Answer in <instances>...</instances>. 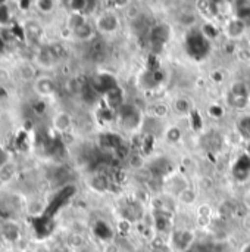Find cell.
Wrapping results in <instances>:
<instances>
[{
  "instance_id": "cell-1",
  "label": "cell",
  "mask_w": 250,
  "mask_h": 252,
  "mask_svg": "<svg viewBox=\"0 0 250 252\" xmlns=\"http://www.w3.org/2000/svg\"><path fill=\"white\" fill-rule=\"evenodd\" d=\"M187 50L192 56L194 58H203L209 52V43L203 32L200 31H193L187 37Z\"/></svg>"
},
{
  "instance_id": "cell-2",
  "label": "cell",
  "mask_w": 250,
  "mask_h": 252,
  "mask_svg": "<svg viewBox=\"0 0 250 252\" xmlns=\"http://www.w3.org/2000/svg\"><path fill=\"white\" fill-rule=\"evenodd\" d=\"M119 117L127 128H134L140 123V115L131 105H122L119 109Z\"/></svg>"
},
{
  "instance_id": "cell-3",
  "label": "cell",
  "mask_w": 250,
  "mask_h": 252,
  "mask_svg": "<svg viewBox=\"0 0 250 252\" xmlns=\"http://www.w3.org/2000/svg\"><path fill=\"white\" fill-rule=\"evenodd\" d=\"M93 86H94V90H96V92H105V93H108V92L112 90L113 87H118L115 78L111 77V75H108V74L96 75V77L93 78Z\"/></svg>"
},
{
  "instance_id": "cell-4",
  "label": "cell",
  "mask_w": 250,
  "mask_h": 252,
  "mask_svg": "<svg viewBox=\"0 0 250 252\" xmlns=\"http://www.w3.org/2000/svg\"><path fill=\"white\" fill-rule=\"evenodd\" d=\"M74 192H75V189L74 188H65V189H62L56 196H55V199H53V202L50 204V207H49V210H47V214L49 216H52V214H55L72 195H74Z\"/></svg>"
},
{
  "instance_id": "cell-5",
  "label": "cell",
  "mask_w": 250,
  "mask_h": 252,
  "mask_svg": "<svg viewBox=\"0 0 250 252\" xmlns=\"http://www.w3.org/2000/svg\"><path fill=\"white\" fill-rule=\"evenodd\" d=\"M169 38V27L165 25V24H159L156 25L153 30H152V34H150V40L153 44L156 46H162L164 43H167Z\"/></svg>"
},
{
  "instance_id": "cell-6",
  "label": "cell",
  "mask_w": 250,
  "mask_h": 252,
  "mask_svg": "<svg viewBox=\"0 0 250 252\" xmlns=\"http://www.w3.org/2000/svg\"><path fill=\"white\" fill-rule=\"evenodd\" d=\"M250 174V158L248 155L242 157L236 167H234V176L239 179V180H246Z\"/></svg>"
},
{
  "instance_id": "cell-7",
  "label": "cell",
  "mask_w": 250,
  "mask_h": 252,
  "mask_svg": "<svg viewBox=\"0 0 250 252\" xmlns=\"http://www.w3.org/2000/svg\"><path fill=\"white\" fill-rule=\"evenodd\" d=\"M52 229H53V224H52V220L50 219H47V217L43 219L41 217V219H35L34 220V230H35V233L40 238L47 236L52 232Z\"/></svg>"
},
{
  "instance_id": "cell-8",
  "label": "cell",
  "mask_w": 250,
  "mask_h": 252,
  "mask_svg": "<svg viewBox=\"0 0 250 252\" xmlns=\"http://www.w3.org/2000/svg\"><path fill=\"white\" fill-rule=\"evenodd\" d=\"M116 27H118V19H116V16H113V15H111V13L103 15V16L99 19V30H102V31L111 32V31H115Z\"/></svg>"
},
{
  "instance_id": "cell-9",
  "label": "cell",
  "mask_w": 250,
  "mask_h": 252,
  "mask_svg": "<svg viewBox=\"0 0 250 252\" xmlns=\"http://www.w3.org/2000/svg\"><path fill=\"white\" fill-rule=\"evenodd\" d=\"M119 145H122V140L119 136L116 134H112V133H108V134H103L100 137V146L103 149H116Z\"/></svg>"
},
{
  "instance_id": "cell-10",
  "label": "cell",
  "mask_w": 250,
  "mask_h": 252,
  "mask_svg": "<svg viewBox=\"0 0 250 252\" xmlns=\"http://www.w3.org/2000/svg\"><path fill=\"white\" fill-rule=\"evenodd\" d=\"M106 99H108L109 106H112V108L119 106L121 102H122V90L119 87H113L112 90H109L106 93Z\"/></svg>"
},
{
  "instance_id": "cell-11",
  "label": "cell",
  "mask_w": 250,
  "mask_h": 252,
  "mask_svg": "<svg viewBox=\"0 0 250 252\" xmlns=\"http://www.w3.org/2000/svg\"><path fill=\"white\" fill-rule=\"evenodd\" d=\"M246 30V24L242 21V19H233L230 24H228V34L231 37H239L243 34V31Z\"/></svg>"
},
{
  "instance_id": "cell-12",
  "label": "cell",
  "mask_w": 250,
  "mask_h": 252,
  "mask_svg": "<svg viewBox=\"0 0 250 252\" xmlns=\"http://www.w3.org/2000/svg\"><path fill=\"white\" fill-rule=\"evenodd\" d=\"M94 233H96L102 241H108V239L112 238V230H111V227H109L106 223H103V221L96 223V226H94Z\"/></svg>"
},
{
  "instance_id": "cell-13",
  "label": "cell",
  "mask_w": 250,
  "mask_h": 252,
  "mask_svg": "<svg viewBox=\"0 0 250 252\" xmlns=\"http://www.w3.org/2000/svg\"><path fill=\"white\" fill-rule=\"evenodd\" d=\"M193 242V233L189 232V230H184L178 235V239H177V245L181 251H186L187 248H190Z\"/></svg>"
},
{
  "instance_id": "cell-14",
  "label": "cell",
  "mask_w": 250,
  "mask_h": 252,
  "mask_svg": "<svg viewBox=\"0 0 250 252\" xmlns=\"http://www.w3.org/2000/svg\"><path fill=\"white\" fill-rule=\"evenodd\" d=\"M37 90L43 94H52L55 92V84L49 78H41L37 81Z\"/></svg>"
},
{
  "instance_id": "cell-15",
  "label": "cell",
  "mask_w": 250,
  "mask_h": 252,
  "mask_svg": "<svg viewBox=\"0 0 250 252\" xmlns=\"http://www.w3.org/2000/svg\"><path fill=\"white\" fill-rule=\"evenodd\" d=\"M3 233H4V236H6L7 241H16L19 238V229L15 224H10V223L4 226Z\"/></svg>"
},
{
  "instance_id": "cell-16",
  "label": "cell",
  "mask_w": 250,
  "mask_h": 252,
  "mask_svg": "<svg viewBox=\"0 0 250 252\" xmlns=\"http://www.w3.org/2000/svg\"><path fill=\"white\" fill-rule=\"evenodd\" d=\"M231 96H236V97H248L249 96V90L246 87L245 83H237L233 86V90H231Z\"/></svg>"
},
{
  "instance_id": "cell-17",
  "label": "cell",
  "mask_w": 250,
  "mask_h": 252,
  "mask_svg": "<svg viewBox=\"0 0 250 252\" xmlns=\"http://www.w3.org/2000/svg\"><path fill=\"white\" fill-rule=\"evenodd\" d=\"M74 32L77 34V37H80V38H83V40H87V38L91 37L93 30H91V27L85 22V24H83L81 27H78Z\"/></svg>"
},
{
  "instance_id": "cell-18",
  "label": "cell",
  "mask_w": 250,
  "mask_h": 252,
  "mask_svg": "<svg viewBox=\"0 0 250 252\" xmlns=\"http://www.w3.org/2000/svg\"><path fill=\"white\" fill-rule=\"evenodd\" d=\"M27 32H28V35H29V38L31 40H38L40 37H41V28L37 25V24H28V27H27Z\"/></svg>"
},
{
  "instance_id": "cell-19",
  "label": "cell",
  "mask_w": 250,
  "mask_h": 252,
  "mask_svg": "<svg viewBox=\"0 0 250 252\" xmlns=\"http://www.w3.org/2000/svg\"><path fill=\"white\" fill-rule=\"evenodd\" d=\"M91 183H93V188L97 189V190H100V192H103V190L108 189V180L103 176H96Z\"/></svg>"
},
{
  "instance_id": "cell-20",
  "label": "cell",
  "mask_w": 250,
  "mask_h": 252,
  "mask_svg": "<svg viewBox=\"0 0 250 252\" xmlns=\"http://www.w3.org/2000/svg\"><path fill=\"white\" fill-rule=\"evenodd\" d=\"M178 196H180V199H181L184 204H192V202H194V199H196V193H194L193 190H190V189L181 190Z\"/></svg>"
},
{
  "instance_id": "cell-21",
  "label": "cell",
  "mask_w": 250,
  "mask_h": 252,
  "mask_svg": "<svg viewBox=\"0 0 250 252\" xmlns=\"http://www.w3.org/2000/svg\"><path fill=\"white\" fill-rule=\"evenodd\" d=\"M175 109L180 114H187L190 111V102L187 99H177L175 100Z\"/></svg>"
},
{
  "instance_id": "cell-22",
  "label": "cell",
  "mask_w": 250,
  "mask_h": 252,
  "mask_svg": "<svg viewBox=\"0 0 250 252\" xmlns=\"http://www.w3.org/2000/svg\"><path fill=\"white\" fill-rule=\"evenodd\" d=\"M83 24H85V21H84V18L81 16V15H78V13H74L71 18H69V27L75 31L78 27H81Z\"/></svg>"
},
{
  "instance_id": "cell-23",
  "label": "cell",
  "mask_w": 250,
  "mask_h": 252,
  "mask_svg": "<svg viewBox=\"0 0 250 252\" xmlns=\"http://www.w3.org/2000/svg\"><path fill=\"white\" fill-rule=\"evenodd\" d=\"M55 124H56V127H57V128L65 130V128H68V126H69V117H68V115H65V114H60V115H57V117H56Z\"/></svg>"
},
{
  "instance_id": "cell-24",
  "label": "cell",
  "mask_w": 250,
  "mask_h": 252,
  "mask_svg": "<svg viewBox=\"0 0 250 252\" xmlns=\"http://www.w3.org/2000/svg\"><path fill=\"white\" fill-rule=\"evenodd\" d=\"M167 139L169 142H178L181 139V130L178 127H171L168 131H167Z\"/></svg>"
},
{
  "instance_id": "cell-25",
  "label": "cell",
  "mask_w": 250,
  "mask_h": 252,
  "mask_svg": "<svg viewBox=\"0 0 250 252\" xmlns=\"http://www.w3.org/2000/svg\"><path fill=\"white\" fill-rule=\"evenodd\" d=\"M168 223H169V219H167V217H156V220H155V227H156V230H159V232H165V230L168 229Z\"/></svg>"
},
{
  "instance_id": "cell-26",
  "label": "cell",
  "mask_w": 250,
  "mask_h": 252,
  "mask_svg": "<svg viewBox=\"0 0 250 252\" xmlns=\"http://www.w3.org/2000/svg\"><path fill=\"white\" fill-rule=\"evenodd\" d=\"M249 103V99L248 97H236V96H231V105L239 108V109H243L246 108Z\"/></svg>"
},
{
  "instance_id": "cell-27",
  "label": "cell",
  "mask_w": 250,
  "mask_h": 252,
  "mask_svg": "<svg viewBox=\"0 0 250 252\" xmlns=\"http://www.w3.org/2000/svg\"><path fill=\"white\" fill-rule=\"evenodd\" d=\"M202 32H203V35H208V37H211V38L218 35V31H217V28H215L212 24H206V25L203 27Z\"/></svg>"
},
{
  "instance_id": "cell-28",
  "label": "cell",
  "mask_w": 250,
  "mask_h": 252,
  "mask_svg": "<svg viewBox=\"0 0 250 252\" xmlns=\"http://www.w3.org/2000/svg\"><path fill=\"white\" fill-rule=\"evenodd\" d=\"M115 152H116V155H118V158H121V159H124V158H127L128 155H130V148L127 146V145H119L116 149H115Z\"/></svg>"
},
{
  "instance_id": "cell-29",
  "label": "cell",
  "mask_w": 250,
  "mask_h": 252,
  "mask_svg": "<svg viewBox=\"0 0 250 252\" xmlns=\"http://www.w3.org/2000/svg\"><path fill=\"white\" fill-rule=\"evenodd\" d=\"M153 112H155V115H158V117H165V115L168 114V106L164 105V103H158V105H155Z\"/></svg>"
},
{
  "instance_id": "cell-30",
  "label": "cell",
  "mask_w": 250,
  "mask_h": 252,
  "mask_svg": "<svg viewBox=\"0 0 250 252\" xmlns=\"http://www.w3.org/2000/svg\"><path fill=\"white\" fill-rule=\"evenodd\" d=\"M127 15H128L130 19H134V21H136L137 18H140V10H139V7H136V6L133 4V6H128Z\"/></svg>"
},
{
  "instance_id": "cell-31",
  "label": "cell",
  "mask_w": 250,
  "mask_h": 252,
  "mask_svg": "<svg viewBox=\"0 0 250 252\" xmlns=\"http://www.w3.org/2000/svg\"><path fill=\"white\" fill-rule=\"evenodd\" d=\"M37 6H38L41 10H44V12H50V10L53 9L55 3H53V1H47V0H44V1H38V3H37Z\"/></svg>"
},
{
  "instance_id": "cell-32",
  "label": "cell",
  "mask_w": 250,
  "mask_h": 252,
  "mask_svg": "<svg viewBox=\"0 0 250 252\" xmlns=\"http://www.w3.org/2000/svg\"><path fill=\"white\" fill-rule=\"evenodd\" d=\"M240 128H242L246 134H249L250 136V117L242 118V121H240Z\"/></svg>"
},
{
  "instance_id": "cell-33",
  "label": "cell",
  "mask_w": 250,
  "mask_h": 252,
  "mask_svg": "<svg viewBox=\"0 0 250 252\" xmlns=\"http://www.w3.org/2000/svg\"><path fill=\"white\" fill-rule=\"evenodd\" d=\"M69 4L72 6L74 10H83V9H85V6H87L88 3H87V1H71Z\"/></svg>"
},
{
  "instance_id": "cell-34",
  "label": "cell",
  "mask_w": 250,
  "mask_h": 252,
  "mask_svg": "<svg viewBox=\"0 0 250 252\" xmlns=\"http://www.w3.org/2000/svg\"><path fill=\"white\" fill-rule=\"evenodd\" d=\"M209 112H211V115H212V117H215V118L222 117V109H221L220 106H212V108L209 109Z\"/></svg>"
},
{
  "instance_id": "cell-35",
  "label": "cell",
  "mask_w": 250,
  "mask_h": 252,
  "mask_svg": "<svg viewBox=\"0 0 250 252\" xmlns=\"http://www.w3.org/2000/svg\"><path fill=\"white\" fill-rule=\"evenodd\" d=\"M192 117H193V121H194V127H196V128H199V127L202 126V120L199 118L197 112H193V114H192Z\"/></svg>"
},
{
  "instance_id": "cell-36",
  "label": "cell",
  "mask_w": 250,
  "mask_h": 252,
  "mask_svg": "<svg viewBox=\"0 0 250 252\" xmlns=\"http://www.w3.org/2000/svg\"><path fill=\"white\" fill-rule=\"evenodd\" d=\"M243 226L248 232H250V214H246V217H243Z\"/></svg>"
},
{
  "instance_id": "cell-37",
  "label": "cell",
  "mask_w": 250,
  "mask_h": 252,
  "mask_svg": "<svg viewBox=\"0 0 250 252\" xmlns=\"http://www.w3.org/2000/svg\"><path fill=\"white\" fill-rule=\"evenodd\" d=\"M6 161H7V154L0 148V167H1Z\"/></svg>"
},
{
  "instance_id": "cell-38",
  "label": "cell",
  "mask_w": 250,
  "mask_h": 252,
  "mask_svg": "<svg viewBox=\"0 0 250 252\" xmlns=\"http://www.w3.org/2000/svg\"><path fill=\"white\" fill-rule=\"evenodd\" d=\"M199 214H200V216H209V214H211L209 207H208V205H203V207L199 210Z\"/></svg>"
},
{
  "instance_id": "cell-39",
  "label": "cell",
  "mask_w": 250,
  "mask_h": 252,
  "mask_svg": "<svg viewBox=\"0 0 250 252\" xmlns=\"http://www.w3.org/2000/svg\"><path fill=\"white\" fill-rule=\"evenodd\" d=\"M102 117H103L105 120H112V112L108 111V109H105V111H102Z\"/></svg>"
},
{
  "instance_id": "cell-40",
  "label": "cell",
  "mask_w": 250,
  "mask_h": 252,
  "mask_svg": "<svg viewBox=\"0 0 250 252\" xmlns=\"http://www.w3.org/2000/svg\"><path fill=\"white\" fill-rule=\"evenodd\" d=\"M212 78H214L215 81H221V80H222V75H221L220 72H215V74H212Z\"/></svg>"
},
{
  "instance_id": "cell-41",
  "label": "cell",
  "mask_w": 250,
  "mask_h": 252,
  "mask_svg": "<svg viewBox=\"0 0 250 252\" xmlns=\"http://www.w3.org/2000/svg\"><path fill=\"white\" fill-rule=\"evenodd\" d=\"M155 252H169V248H168L167 245H164V247H161V248L155 250Z\"/></svg>"
},
{
  "instance_id": "cell-42",
  "label": "cell",
  "mask_w": 250,
  "mask_h": 252,
  "mask_svg": "<svg viewBox=\"0 0 250 252\" xmlns=\"http://www.w3.org/2000/svg\"><path fill=\"white\" fill-rule=\"evenodd\" d=\"M106 252H118V250H116V247H115V245H111V247H108V248H106Z\"/></svg>"
},
{
  "instance_id": "cell-43",
  "label": "cell",
  "mask_w": 250,
  "mask_h": 252,
  "mask_svg": "<svg viewBox=\"0 0 250 252\" xmlns=\"http://www.w3.org/2000/svg\"><path fill=\"white\" fill-rule=\"evenodd\" d=\"M3 49H4V41H3V40L0 38V53L3 52Z\"/></svg>"
},
{
  "instance_id": "cell-44",
  "label": "cell",
  "mask_w": 250,
  "mask_h": 252,
  "mask_svg": "<svg viewBox=\"0 0 250 252\" xmlns=\"http://www.w3.org/2000/svg\"><path fill=\"white\" fill-rule=\"evenodd\" d=\"M243 252H250V245H248V247H246V248L243 250Z\"/></svg>"
},
{
  "instance_id": "cell-45",
  "label": "cell",
  "mask_w": 250,
  "mask_h": 252,
  "mask_svg": "<svg viewBox=\"0 0 250 252\" xmlns=\"http://www.w3.org/2000/svg\"><path fill=\"white\" fill-rule=\"evenodd\" d=\"M248 202H249V205H250V195H248Z\"/></svg>"
}]
</instances>
